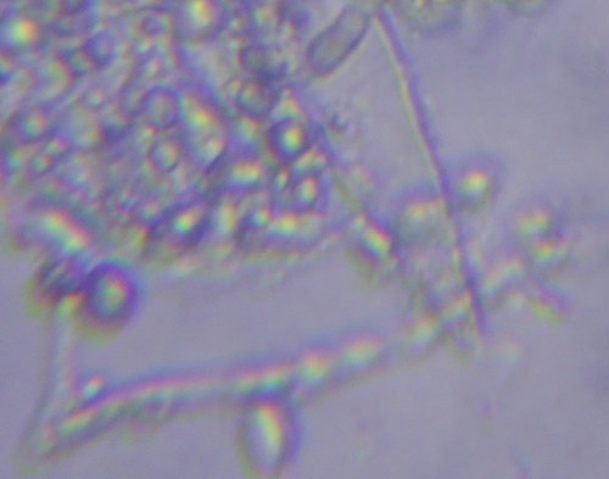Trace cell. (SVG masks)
Masks as SVG:
<instances>
[{
	"instance_id": "3957f363",
	"label": "cell",
	"mask_w": 609,
	"mask_h": 479,
	"mask_svg": "<svg viewBox=\"0 0 609 479\" xmlns=\"http://www.w3.org/2000/svg\"><path fill=\"white\" fill-rule=\"evenodd\" d=\"M497 186H499V178L490 166L469 165L455 178V197L458 203L473 208L488 202Z\"/></svg>"
},
{
	"instance_id": "7a4b0ae2",
	"label": "cell",
	"mask_w": 609,
	"mask_h": 479,
	"mask_svg": "<svg viewBox=\"0 0 609 479\" xmlns=\"http://www.w3.org/2000/svg\"><path fill=\"white\" fill-rule=\"evenodd\" d=\"M271 153L283 164H294L305 157L311 148L312 138L303 121L286 118L276 122L267 133Z\"/></svg>"
},
{
	"instance_id": "30bf717a",
	"label": "cell",
	"mask_w": 609,
	"mask_h": 479,
	"mask_svg": "<svg viewBox=\"0 0 609 479\" xmlns=\"http://www.w3.org/2000/svg\"><path fill=\"white\" fill-rule=\"evenodd\" d=\"M49 118L43 110L33 109L20 116L16 126L25 142H37L46 137L49 131Z\"/></svg>"
},
{
	"instance_id": "6da1fadb",
	"label": "cell",
	"mask_w": 609,
	"mask_h": 479,
	"mask_svg": "<svg viewBox=\"0 0 609 479\" xmlns=\"http://www.w3.org/2000/svg\"><path fill=\"white\" fill-rule=\"evenodd\" d=\"M370 27V16L359 7H349L326 27L306 52V64L316 76L332 74L360 46Z\"/></svg>"
},
{
	"instance_id": "277c9868",
	"label": "cell",
	"mask_w": 609,
	"mask_h": 479,
	"mask_svg": "<svg viewBox=\"0 0 609 479\" xmlns=\"http://www.w3.org/2000/svg\"><path fill=\"white\" fill-rule=\"evenodd\" d=\"M142 111L150 127L158 131L170 130L182 121L181 96L169 87H155L144 97Z\"/></svg>"
},
{
	"instance_id": "8992f818",
	"label": "cell",
	"mask_w": 609,
	"mask_h": 479,
	"mask_svg": "<svg viewBox=\"0 0 609 479\" xmlns=\"http://www.w3.org/2000/svg\"><path fill=\"white\" fill-rule=\"evenodd\" d=\"M242 61L251 76L273 82L281 80L288 69L286 55L271 44H251L243 50Z\"/></svg>"
},
{
	"instance_id": "9c48e42d",
	"label": "cell",
	"mask_w": 609,
	"mask_h": 479,
	"mask_svg": "<svg viewBox=\"0 0 609 479\" xmlns=\"http://www.w3.org/2000/svg\"><path fill=\"white\" fill-rule=\"evenodd\" d=\"M183 150L180 142L172 137L160 138L150 148V161L156 170L169 174L180 165Z\"/></svg>"
},
{
	"instance_id": "ba28073f",
	"label": "cell",
	"mask_w": 609,
	"mask_h": 479,
	"mask_svg": "<svg viewBox=\"0 0 609 479\" xmlns=\"http://www.w3.org/2000/svg\"><path fill=\"white\" fill-rule=\"evenodd\" d=\"M323 182L317 171H306L287 185V200L296 209H309L322 194Z\"/></svg>"
},
{
	"instance_id": "5b68a950",
	"label": "cell",
	"mask_w": 609,
	"mask_h": 479,
	"mask_svg": "<svg viewBox=\"0 0 609 479\" xmlns=\"http://www.w3.org/2000/svg\"><path fill=\"white\" fill-rule=\"evenodd\" d=\"M277 82L251 76L240 86L237 107L244 115L254 120L267 118L277 107L279 92Z\"/></svg>"
},
{
	"instance_id": "52a82bcc",
	"label": "cell",
	"mask_w": 609,
	"mask_h": 479,
	"mask_svg": "<svg viewBox=\"0 0 609 479\" xmlns=\"http://www.w3.org/2000/svg\"><path fill=\"white\" fill-rule=\"evenodd\" d=\"M264 177V165L259 159L248 155L231 161L225 167L220 186L228 193H248L259 187Z\"/></svg>"
}]
</instances>
